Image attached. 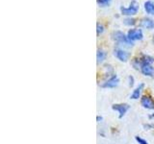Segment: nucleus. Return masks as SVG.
<instances>
[{"mask_svg": "<svg viewBox=\"0 0 154 144\" xmlns=\"http://www.w3.org/2000/svg\"><path fill=\"white\" fill-rule=\"evenodd\" d=\"M102 32H103V26L100 25V24H97V34L99 35V34Z\"/></svg>", "mask_w": 154, "mask_h": 144, "instance_id": "dca6fc26", "label": "nucleus"}, {"mask_svg": "<svg viewBox=\"0 0 154 144\" xmlns=\"http://www.w3.org/2000/svg\"><path fill=\"white\" fill-rule=\"evenodd\" d=\"M130 40H141L143 38V32L140 29H131L127 35Z\"/></svg>", "mask_w": 154, "mask_h": 144, "instance_id": "7ed1b4c3", "label": "nucleus"}, {"mask_svg": "<svg viewBox=\"0 0 154 144\" xmlns=\"http://www.w3.org/2000/svg\"><path fill=\"white\" fill-rule=\"evenodd\" d=\"M141 70L143 72V74L146 75V76H152L154 74V68L151 66V64L143 65L141 67Z\"/></svg>", "mask_w": 154, "mask_h": 144, "instance_id": "6e6552de", "label": "nucleus"}, {"mask_svg": "<svg viewBox=\"0 0 154 144\" xmlns=\"http://www.w3.org/2000/svg\"><path fill=\"white\" fill-rule=\"evenodd\" d=\"M111 0H97V3L98 5H100V6H108V5L110 4Z\"/></svg>", "mask_w": 154, "mask_h": 144, "instance_id": "4468645a", "label": "nucleus"}, {"mask_svg": "<svg viewBox=\"0 0 154 144\" xmlns=\"http://www.w3.org/2000/svg\"><path fill=\"white\" fill-rule=\"evenodd\" d=\"M153 40H154V37H153Z\"/></svg>", "mask_w": 154, "mask_h": 144, "instance_id": "a211bd4d", "label": "nucleus"}, {"mask_svg": "<svg viewBox=\"0 0 154 144\" xmlns=\"http://www.w3.org/2000/svg\"><path fill=\"white\" fill-rule=\"evenodd\" d=\"M112 36H113L114 40H117L119 43H123V44H126L127 46H132L133 45V41L130 40L128 38V37L125 36L122 32H119V31L114 32Z\"/></svg>", "mask_w": 154, "mask_h": 144, "instance_id": "f257e3e1", "label": "nucleus"}, {"mask_svg": "<svg viewBox=\"0 0 154 144\" xmlns=\"http://www.w3.org/2000/svg\"><path fill=\"white\" fill-rule=\"evenodd\" d=\"M106 58V54L103 50H98L97 51V62H102Z\"/></svg>", "mask_w": 154, "mask_h": 144, "instance_id": "f8f14e48", "label": "nucleus"}, {"mask_svg": "<svg viewBox=\"0 0 154 144\" xmlns=\"http://www.w3.org/2000/svg\"><path fill=\"white\" fill-rule=\"evenodd\" d=\"M112 108H113L114 110H117V112H119V118H122L123 115L126 113V112L128 110L129 106L127 104H116V105L113 106Z\"/></svg>", "mask_w": 154, "mask_h": 144, "instance_id": "20e7f679", "label": "nucleus"}, {"mask_svg": "<svg viewBox=\"0 0 154 144\" xmlns=\"http://www.w3.org/2000/svg\"><path fill=\"white\" fill-rule=\"evenodd\" d=\"M141 25L146 29H153L154 28V22L150 18H143L141 21Z\"/></svg>", "mask_w": 154, "mask_h": 144, "instance_id": "1a4fd4ad", "label": "nucleus"}, {"mask_svg": "<svg viewBox=\"0 0 154 144\" xmlns=\"http://www.w3.org/2000/svg\"><path fill=\"white\" fill-rule=\"evenodd\" d=\"M143 88V84H141L136 89L133 91V93L131 94V98L132 99H138L140 97V94H141V91H142Z\"/></svg>", "mask_w": 154, "mask_h": 144, "instance_id": "9b49d317", "label": "nucleus"}, {"mask_svg": "<svg viewBox=\"0 0 154 144\" xmlns=\"http://www.w3.org/2000/svg\"><path fill=\"white\" fill-rule=\"evenodd\" d=\"M123 23L125 24V25H128V26H133V25H135V24H136V19H134V18L129 17V18L124 19V20H123Z\"/></svg>", "mask_w": 154, "mask_h": 144, "instance_id": "ddd939ff", "label": "nucleus"}, {"mask_svg": "<svg viewBox=\"0 0 154 144\" xmlns=\"http://www.w3.org/2000/svg\"><path fill=\"white\" fill-rule=\"evenodd\" d=\"M114 54L119 61H122V62H126L129 58V54L127 52H125L123 50H120V49H116Z\"/></svg>", "mask_w": 154, "mask_h": 144, "instance_id": "0eeeda50", "label": "nucleus"}, {"mask_svg": "<svg viewBox=\"0 0 154 144\" xmlns=\"http://www.w3.org/2000/svg\"><path fill=\"white\" fill-rule=\"evenodd\" d=\"M144 10L147 14L154 16V4L151 1H146L144 3Z\"/></svg>", "mask_w": 154, "mask_h": 144, "instance_id": "9d476101", "label": "nucleus"}, {"mask_svg": "<svg viewBox=\"0 0 154 144\" xmlns=\"http://www.w3.org/2000/svg\"><path fill=\"white\" fill-rule=\"evenodd\" d=\"M141 103H142L143 108L148 109V110L154 109V100L151 97H149V96H146V95L143 96V98L141 100Z\"/></svg>", "mask_w": 154, "mask_h": 144, "instance_id": "39448f33", "label": "nucleus"}, {"mask_svg": "<svg viewBox=\"0 0 154 144\" xmlns=\"http://www.w3.org/2000/svg\"><path fill=\"white\" fill-rule=\"evenodd\" d=\"M139 10V4L133 0L130 4V7L128 8H124V7H122L120 8V11H122V14H125V16H133V14H136L137 12Z\"/></svg>", "mask_w": 154, "mask_h": 144, "instance_id": "f03ea898", "label": "nucleus"}, {"mask_svg": "<svg viewBox=\"0 0 154 144\" xmlns=\"http://www.w3.org/2000/svg\"><path fill=\"white\" fill-rule=\"evenodd\" d=\"M119 85V78L117 76H113L112 78L109 79L106 83H104L103 85H101L102 88H116Z\"/></svg>", "mask_w": 154, "mask_h": 144, "instance_id": "423d86ee", "label": "nucleus"}, {"mask_svg": "<svg viewBox=\"0 0 154 144\" xmlns=\"http://www.w3.org/2000/svg\"><path fill=\"white\" fill-rule=\"evenodd\" d=\"M129 80H130V84H129V85L132 86L133 84H134V83H133V77H129Z\"/></svg>", "mask_w": 154, "mask_h": 144, "instance_id": "f3484780", "label": "nucleus"}, {"mask_svg": "<svg viewBox=\"0 0 154 144\" xmlns=\"http://www.w3.org/2000/svg\"><path fill=\"white\" fill-rule=\"evenodd\" d=\"M136 140L139 142V144H148L147 141H146L144 139L141 138V137H139V136H136Z\"/></svg>", "mask_w": 154, "mask_h": 144, "instance_id": "2eb2a0df", "label": "nucleus"}]
</instances>
